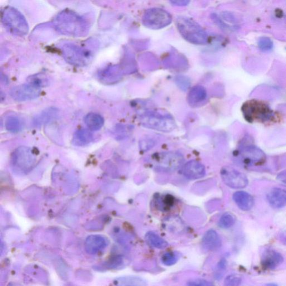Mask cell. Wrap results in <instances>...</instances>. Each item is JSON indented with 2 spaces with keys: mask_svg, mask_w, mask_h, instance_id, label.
I'll list each match as a JSON object with an SVG mask.
<instances>
[{
  "mask_svg": "<svg viewBox=\"0 0 286 286\" xmlns=\"http://www.w3.org/2000/svg\"><path fill=\"white\" fill-rule=\"evenodd\" d=\"M277 178L279 182L286 185V170L279 173Z\"/></svg>",
  "mask_w": 286,
  "mask_h": 286,
  "instance_id": "obj_32",
  "label": "cell"
},
{
  "mask_svg": "<svg viewBox=\"0 0 286 286\" xmlns=\"http://www.w3.org/2000/svg\"><path fill=\"white\" fill-rule=\"evenodd\" d=\"M223 182L227 186L234 189H243L248 186L249 181L244 174L229 166L223 167L221 170Z\"/></svg>",
  "mask_w": 286,
  "mask_h": 286,
  "instance_id": "obj_10",
  "label": "cell"
},
{
  "mask_svg": "<svg viewBox=\"0 0 286 286\" xmlns=\"http://www.w3.org/2000/svg\"><path fill=\"white\" fill-rule=\"evenodd\" d=\"M5 125L6 129L11 133H18L23 128V122L17 116H9Z\"/></svg>",
  "mask_w": 286,
  "mask_h": 286,
  "instance_id": "obj_25",
  "label": "cell"
},
{
  "mask_svg": "<svg viewBox=\"0 0 286 286\" xmlns=\"http://www.w3.org/2000/svg\"><path fill=\"white\" fill-rule=\"evenodd\" d=\"M176 82L177 86L183 91L187 90L190 87L191 82L188 77L184 76H178L176 77Z\"/></svg>",
  "mask_w": 286,
  "mask_h": 286,
  "instance_id": "obj_30",
  "label": "cell"
},
{
  "mask_svg": "<svg viewBox=\"0 0 286 286\" xmlns=\"http://www.w3.org/2000/svg\"><path fill=\"white\" fill-rule=\"evenodd\" d=\"M233 199L241 210L248 211L254 205V200L250 194L244 191H237L234 194Z\"/></svg>",
  "mask_w": 286,
  "mask_h": 286,
  "instance_id": "obj_18",
  "label": "cell"
},
{
  "mask_svg": "<svg viewBox=\"0 0 286 286\" xmlns=\"http://www.w3.org/2000/svg\"><path fill=\"white\" fill-rule=\"evenodd\" d=\"M242 278L239 275L231 274L225 279L224 286H240Z\"/></svg>",
  "mask_w": 286,
  "mask_h": 286,
  "instance_id": "obj_28",
  "label": "cell"
},
{
  "mask_svg": "<svg viewBox=\"0 0 286 286\" xmlns=\"http://www.w3.org/2000/svg\"><path fill=\"white\" fill-rule=\"evenodd\" d=\"M157 159L159 167L168 170L178 168L182 162L181 157L178 154L173 153L163 154Z\"/></svg>",
  "mask_w": 286,
  "mask_h": 286,
  "instance_id": "obj_15",
  "label": "cell"
},
{
  "mask_svg": "<svg viewBox=\"0 0 286 286\" xmlns=\"http://www.w3.org/2000/svg\"><path fill=\"white\" fill-rule=\"evenodd\" d=\"M2 22L13 35L23 36L28 33L29 26L25 17L15 8L7 7L2 10Z\"/></svg>",
  "mask_w": 286,
  "mask_h": 286,
  "instance_id": "obj_4",
  "label": "cell"
},
{
  "mask_svg": "<svg viewBox=\"0 0 286 286\" xmlns=\"http://www.w3.org/2000/svg\"><path fill=\"white\" fill-rule=\"evenodd\" d=\"M207 99V93L204 87L194 86L189 92L188 103L193 108H198L204 105Z\"/></svg>",
  "mask_w": 286,
  "mask_h": 286,
  "instance_id": "obj_13",
  "label": "cell"
},
{
  "mask_svg": "<svg viewBox=\"0 0 286 286\" xmlns=\"http://www.w3.org/2000/svg\"><path fill=\"white\" fill-rule=\"evenodd\" d=\"M43 82L38 77L33 76L28 84L13 87L11 91L12 98L18 101L35 99L41 95Z\"/></svg>",
  "mask_w": 286,
  "mask_h": 286,
  "instance_id": "obj_7",
  "label": "cell"
},
{
  "mask_svg": "<svg viewBox=\"0 0 286 286\" xmlns=\"http://www.w3.org/2000/svg\"><path fill=\"white\" fill-rule=\"evenodd\" d=\"M282 254L274 250H265L261 258V265L266 269L273 270L278 267L283 262Z\"/></svg>",
  "mask_w": 286,
  "mask_h": 286,
  "instance_id": "obj_14",
  "label": "cell"
},
{
  "mask_svg": "<svg viewBox=\"0 0 286 286\" xmlns=\"http://www.w3.org/2000/svg\"><path fill=\"white\" fill-rule=\"evenodd\" d=\"M235 217L231 213L226 212L220 218L219 225L221 228L229 229L235 224Z\"/></svg>",
  "mask_w": 286,
  "mask_h": 286,
  "instance_id": "obj_26",
  "label": "cell"
},
{
  "mask_svg": "<svg viewBox=\"0 0 286 286\" xmlns=\"http://www.w3.org/2000/svg\"><path fill=\"white\" fill-rule=\"evenodd\" d=\"M93 140V135L90 131L81 129L75 133L72 139V143L77 146H83L90 143Z\"/></svg>",
  "mask_w": 286,
  "mask_h": 286,
  "instance_id": "obj_22",
  "label": "cell"
},
{
  "mask_svg": "<svg viewBox=\"0 0 286 286\" xmlns=\"http://www.w3.org/2000/svg\"><path fill=\"white\" fill-rule=\"evenodd\" d=\"M36 162L35 155L29 148H19L12 155V166L17 172L23 173L30 171L35 166Z\"/></svg>",
  "mask_w": 286,
  "mask_h": 286,
  "instance_id": "obj_9",
  "label": "cell"
},
{
  "mask_svg": "<svg viewBox=\"0 0 286 286\" xmlns=\"http://www.w3.org/2000/svg\"><path fill=\"white\" fill-rule=\"evenodd\" d=\"M187 286H215L210 281L205 279H196L190 281Z\"/></svg>",
  "mask_w": 286,
  "mask_h": 286,
  "instance_id": "obj_31",
  "label": "cell"
},
{
  "mask_svg": "<svg viewBox=\"0 0 286 286\" xmlns=\"http://www.w3.org/2000/svg\"><path fill=\"white\" fill-rule=\"evenodd\" d=\"M258 46L260 50L268 52L272 50L273 48V42L267 37H263L259 38Z\"/></svg>",
  "mask_w": 286,
  "mask_h": 286,
  "instance_id": "obj_27",
  "label": "cell"
},
{
  "mask_svg": "<svg viewBox=\"0 0 286 286\" xmlns=\"http://www.w3.org/2000/svg\"><path fill=\"white\" fill-rule=\"evenodd\" d=\"M270 205L275 208H281L286 205V190L280 188H273L268 196Z\"/></svg>",
  "mask_w": 286,
  "mask_h": 286,
  "instance_id": "obj_19",
  "label": "cell"
},
{
  "mask_svg": "<svg viewBox=\"0 0 286 286\" xmlns=\"http://www.w3.org/2000/svg\"><path fill=\"white\" fill-rule=\"evenodd\" d=\"M154 144V143H153V141H152V140H146L145 142L144 141H142L141 143V147H143L145 145V147L144 149H148L149 148L150 149L151 147H153Z\"/></svg>",
  "mask_w": 286,
  "mask_h": 286,
  "instance_id": "obj_33",
  "label": "cell"
},
{
  "mask_svg": "<svg viewBox=\"0 0 286 286\" xmlns=\"http://www.w3.org/2000/svg\"><path fill=\"white\" fill-rule=\"evenodd\" d=\"M122 73V67L118 65H111L100 71L98 78L105 84H113L120 80Z\"/></svg>",
  "mask_w": 286,
  "mask_h": 286,
  "instance_id": "obj_12",
  "label": "cell"
},
{
  "mask_svg": "<svg viewBox=\"0 0 286 286\" xmlns=\"http://www.w3.org/2000/svg\"><path fill=\"white\" fill-rule=\"evenodd\" d=\"M118 286H147L146 281L138 277H127L116 281Z\"/></svg>",
  "mask_w": 286,
  "mask_h": 286,
  "instance_id": "obj_24",
  "label": "cell"
},
{
  "mask_svg": "<svg viewBox=\"0 0 286 286\" xmlns=\"http://www.w3.org/2000/svg\"><path fill=\"white\" fill-rule=\"evenodd\" d=\"M266 286H278V285L275 284H269Z\"/></svg>",
  "mask_w": 286,
  "mask_h": 286,
  "instance_id": "obj_35",
  "label": "cell"
},
{
  "mask_svg": "<svg viewBox=\"0 0 286 286\" xmlns=\"http://www.w3.org/2000/svg\"><path fill=\"white\" fill-rule=\"evenodd\" d=\"M183 172L187 178L197 179L205 176L206 170L202 164L193 160L186 164Z\"/></svg>",
  "mask_w": 286,
  "mask_h": 286,
  "instance_id": "obj_16",
  "label": "cell"
},
{
  "mask_svg": "<svg viewBox=\"0 0 286 286\" xmlns=\"http://www.w3.org/2000/svg\"><path fill=\"white\" fill-rule=\"evenodd\" d=\"M178 30L185 40L193 45H203L208 42V35L203 28L192 18L180 16L176 21Z\"/></svg>",
  "mask_w": 286,
  "mask_h": 286,
  "instance_id": "obj_2",
  "label": "cell"
},
{
  "mask_svg": "<svg viewBox=\"0 0 286 286\" xmlns=\"http://www.w3.org/2000/svg\"><path fill=\"white\" fill-rule=\"evenodd\" d=\"M172 21L171 14L166 10L158 8L147 9L142 17L143 25L154 30H158L168 26Z\"/></svg>",
  "mask_w": 286,
  "mask_h": 286,
  "instance_id": "obj_8",
  "label": "cell"
},
{
  "mask_svg": "<svg viewBox=\"0 0 286 286\" xmlns=\"http://www.w3.org/2000/svg\"><path fill=\"white\" fill-rule=\"evenodd\" d=\"M162 261L164 265L172 266L175 264L177 261V258L175 254L172 252L164 254L162 257Z\"/></svg>",
  "mask_w": 286,
  "mask_h": 286,
  "instance_id": "obj_29",
  "label": "cell"
},
{
  "mask_svg": "<svg viewBox=\"0 0 286 286\" xmlns=\"http://www.w3.org/2000/svg\"><path fill=\"white\" fill-rule=\"evenodd\" d=\"M240 159L248 166H260L266 161V155L262 150L254 145H248L241 150Z\"/></svg>",
  "mask_w": 286,
  "mask_h": 286,
  "instance_id": "obj_11",
  "label": "cell"
},
{
  "mask_svg": "<svg viewBox=\"0 0 286 286\" xmlns=\"http://www.w3.org/2000/svg\"><path fill=\"white\" fill-rule=\"evenodd\" d=\"M242 111L246 120L253 122H266L274 118V113L267 104L256 100L246 102Z\"/></svg>",
  "mask_w": 286,
  "mask_h": 286,
  "instance_id": "obj_5",
  "label": "cell"
},
{
  "mask_svg": "<svg viewBox=\"0 0 286 286\" xmlns=\"http://www.w3.org/2000/svg\"><path fill=\"white\" fill-rule=\"evenodd\" d=\"M85 123L90 130H100L104 125V120L102 116L96 113H90L85 117Z\"/></svg>",
  "mask_w": 286,
  "mask_h": 286,
  "instance_id": "obj_21",
  "label": "cell"
},
{
  "mask_svg": "<svg viewBox=\"0 0 286 286\" xmlns=\"http://www.w3.org/2000/svg\"><path fill=\"white\" fill-rule=\"evenodd\" d=\"M53 26L58 32L68 36H85L89 32V24L79 14L65 9L58 13L53 19Z\"/></svg>",
  "mask_w": 286,
  "mask_h": 286,
  "instance_id": "obj_1",
  "label": "cell"
},
{
  "mask_svg": "<svg viewBox=\"0 0 286 286\" xmlns=\"http://www.w3.org/2000/svg\"><path fill=\"white\" fill-rule=\"evenodd\" d=\"M145 238L150 245L158 249H165L168 246L166 240L152 231L148 232L145 235Z\"/></svg>",
  "mask_w": 286,
  "mask_h": 286,
  "instance_id": "obj_23",
  "label": "cell"
},
{
  "mask_svg": "<svg viewBox=\"0 0 286 286\" xmlns=\"http://www.w3.org/2000/svg\"><path fill=\"white\" fill-rule=\"evenodd\" d=\"M190 3V2L188 1H173V2H171V3L175 5V6H187V5Z\"/></svg>",
  "mask_w": 286,
  "mask_h": 286,
  "instance_id": "obj_34",
  "label": "cell"
},
{
  "mask_svg": "<svg viewBox=\"0 0 286 286\" xmlns=\"http://www.w3.org/2000/svg\"><path fill=\"white\" fill-rule=\"evenodd\" d=\"M106 246V241L103 237L99 235H92L86 241V249L90 254H96Z\"/></svg>",
  "mask_w": 286,
  "mask_h": 286,
  "instance_id": "obj_20",
  "label": "cell"
},
{
  "mask_svg": "<svg viewBox=\"0 0 286 286\" xmlns=\"http://www.w3.org/2000/svg\"><path fill=\"white\" fill-rule=\"evenodd\" d=\"M61 49L63 57L73 66H85L89 65L93 58V54L91 51L74 43H65Z\"/></svg>",
  "mask_w": 286,
  "mask_h": 286,
  "instance_id": "obj_6",
  "label": "cell"
},
{
  "mask_svg": "<svg viewBox=\"0 0 286 286\" xmlns=\"http://www.w3.org/2000/svg\"><path fill=\"white\" fill-rule=\"evenodd\" d=\"M203 249L207 251H215L221 248L222 241L220 236L215 230H210L206 232L202 240Z\"/></svg>",
  "mask_w": 286,
  "mask_h": 286,
  "instance_id": "obj_17",
  "label": "cell"
},
{
  "mask_svg": "<svg viewBox=\"0 0 286 286\" xmlns=\"http://www.w3.org/2000/svg\"><path fill=\"white\" fill-rule=\"evenodd\" d=\"M140 122L145 128L162 132H171L176 127L172 116L159 110H146L140 116Z\"/></svg>",
  "mask_w": 286,
  "mask_h": 286,
  "instance_id": "obj_3",
  "label": "cell"
}]
</instances>
